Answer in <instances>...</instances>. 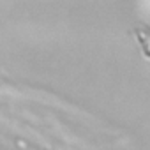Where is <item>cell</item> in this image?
Returning <instances> with one entry per match:
<instances>
[{"label":"cell","mask_w":150,"mask_h":150,"mask_svg":"<svg viewBox=\"0 0 150 150\" xmlns=\"http://www.w3.org/2000/svg\"><path fill=\"white\" fill-rule=\"evenodd\" d=\"M134 32H136L138 41H139L141 51L150 58V27L148 25H136Z\"/></svg>","instance_id":"obj_1"}]
</instances>
